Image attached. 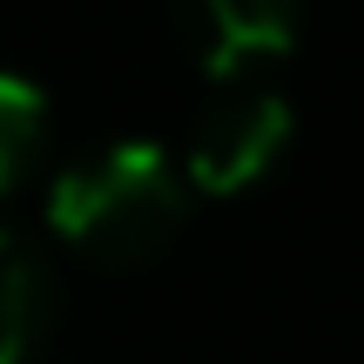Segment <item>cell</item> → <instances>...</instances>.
Returning a JSON list of instances; mask_svg holds the SVG:
<instances>
[{
  "label": "cell",
  "mask_w": 364,
  "mask_h": 364,
  "mask_svg": "<svg viewBox=\"0 0 364 364\" xmlns=\"http://www.w3.org/2000/svg\"><path fill=\"white\" fill-rule=\"evenodd\" d=\"M189 216V182L156 142H108L68 162L48 189V223L95 263H149L176 243Z\"/></svg>",
  "instance_id": "cell-1"
},
{
  "label": "cell",
  "mask_w": 364,
  "mask_h": 364,
  "mask_svg": "<svg viewBox=\"0 0 364 364\" xmlns=\"http://www.w3.org/2000/svg\"><path fill=\"white\" fill-rule=\"evenodd\" d=\"M284 149H290V102L270 88H230L196 115L182 182H196L209 196H236L257 176H270V162Z\"/></svg>",
  "instance_id": "cell-2"
},
{
  "label": "cell",
  "mask_w": 364,
  "mask_h": 364,
  "mask_svg": "<svg viewBox=\"0 0 364 364\" xmlns=\"http://www.w3.org/2000/svg\"><path fill=\"white\" fill-rule=\"evenodd\" d=\"M304 0H189V34L209 75H243V61L290 54Z\"/></svg>",
  "instance_id": "cell-3"
},
{
  "label": "cell",
  "mask_w": 364,
  "mask_h": 364,
  "mask_svg": "<svg viewBox=\"0 0 364 364\" xmlns=\"http://www.w3.org/2000/svg\"><path fill=\"white\" fill-rule=\"evenodd\" d=\"M48 324V270L14 230H0V364H21Z\"/></svg>",
  "instance_id": "cell-4"
},
{
  "label": "cell",
  "mask_w": 364,
  "mask_h": 364,
  "mask_svg": "<svg viewBox=\"0 0 364 364\" xmlns=\"http://www.w3.org/2000/svg\"><path fill=\"white\" fill-rule=\"evenodd\" d=\"M41 149H48V95L27 75L0 68V196H14L34 176Z\"/></svg>",
  "instance_id": "cell-5"
}]
</instances>
